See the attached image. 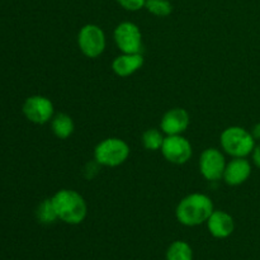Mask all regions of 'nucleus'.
<instances>
[{"label": "nucleus", "mask_w": 260, "mask_h": 260, "mask_svg": "<svg viewBox=\"0 0 260 260\" xmlns=\"http://www.w3.org/2000/svg\"><path fill=\"white\" fill-rule=\"evenodd\" d=\"M213 211H215L213 203L208 196L202 193H193L180 201L175 215L182 225L198 226L203 222H207Z\"/></svg>", "instance_id": "f257e3e1"}, {"label": "nucleus", "mask_w": 260, "mask_h": 260, "mask_svg": "<svg viewBox=\"0 0 260 260\" xmlns=\"http://www.w3.org/2000/svg\"><path fill=\"white\" fill-rule=\"evenodd\" d=\"M58 218L69 225L81 223L86 217V203L83 196L71 189H61L52 197Z\"/></svg>", "instance_id": "f03ea898"}, {"label": "nucleus", "mask_w": 260, "mask_h": 260, "mask_svg": "<svg viewBox=\"0 0 260 260\" xmlns=\"http://www.w3.org/2000/svg\"><path fill=\"white\" fill-rule=\"evenodd\" d=\"M221 146L226 154L234 157H245L251 154L255 147V140L249 131L243 127L233 126L221 134Z\"/></svg>", "instance_id": "7ed1b4c3"}, {"label": "nucleus", "mask_w": 260, "mask_h": 260, "mask_svg": "<svg viewBox=\"0 0 260 260\" xmlns=\"http://www.w3.org/2000/svg\"><path fill=\"white\" fill-rule=\"evenodd\" d=\"M129 156V147L123 140L111 137L96 145L94 150V159L104 167H118L123 164Z\"/></svg>", "instance_id": "20e7f679"}, {"label": "nucleus", "mask_w": 260, "mask_h": 260, "mask_svg": "<svg viewBox=\"0 0 260 260\" xmlns=\"http://www.w3.org/2000/svg\"><path fill=\"white\" fill-rule=\"evenodd\" d=\"M79 48L89 58H95L104 52L106 35L96 24H85L78 36Z\"/></svg>", "instance_id": "39448f33"}, {"label": "nucleus", "mask_w": 260, "mask_h": 260, "mask_svg": "<svg viewBox=\"0 0 260 260\" xmlns=\"http://www.w3.org/2000/svg\"><path fill=\"white\" fill-rule=\"evenodd\" d=\"M114 41L123 53H140L142 35L140 28L132 22H123L114 29Z\"/></svg>", "instance_id": "423d86ee"}, {"label": "nucleus", "mask_w": 260, "mask_h": 260, "mask_svg": "<svg viewBox=\"0 0 260 260\" xmlns=\"http://www.w3.org/2000/svg\"><path fill=\"white\" fill-rule=\"evenodd\" d=\"M161 152L169 162L182 165L192 157V145L182 135H173L165 137Z\"/></svg>", "instance_id": "0eeeda50"}, {"label": "nucleus", "mask_w": 260, "mask_h": 260, "mask_svg": "<svg viewBox=\"0 0 260 260\" xmlns=\"http://www.w3.org/2000/svg\"><path fill=\"white\" fill-rule=\"evenodd\" d=\"M23 113L28 121L36 124L47 123L53 116V104L43 95H32L25 99Z\"/></svg>", "instance_id": "6e6552de"}, {"label": "nucleus", "mask_w": 260, "mask_h": 260, "mask_svg": "<svg viewBox=\"0 0 260 260\" xmlns=\"http://www.w3.org/2000/svg\"><path fill=\"white\" fill-rule=\"evenodd\" d=\"M226 160L222 152L217 149H206L200 157L201 174L207 180H218L223 177Z\"/></svg>", "instance_id": "1a4fd4ad"}, {"label": "nucleus", "mask_w": 260, "mask_h": 260, "mask_svg": "<svg viewBox=\"0 0 260 260\" xmlns=\"http://www.w3.org/2000/svg\"><path fill=\"white\" fill-rule=\"evenodd\" d=\"M189 126V114L183 108H174L168 111L161 119V131L168 136L182 135Z\"/></svg>", "instance_id": "9d476101"}, {"label": "nucleus", "mask_w": 260, "mask_h": 260, "mask_svg": "<svg viewBox=\"0 0 260 260\" xmlns=\"http://www.w3.org/2000/svg\"><path fill=\"white\" fill-rule=\"evenodd\" d=\"M251 174V165L245 157H234L229 164H226L223 179L229 185H240L248 180Z\"/></svg>", "instance_id": "9b49d317"}, {"label": "nucleus", "mask_w": 260, "mask_h": 260, "mask_svg": "<svg viewBox=\"0 0 260 260\" xmlns=\"http://www.w3.org/2000/svg\"><path fill=\"white\" fill-rule=\"evenodd\" d=\"M207 228L213 238L226 239L235 230V222L233 216L225 211H213L207 220Z\"/></svg>", "instance_id": "f8f14e48"}, {"label": "nucleus", "mask_w": 260, "mask_h": 260, "mask_svg": "<svg viewBox=\"0 0 260 260\" xmlns=\"http://www.w3.org/2000/svg\"><path fill=\"white\" fill-rule=\"evenodd\" d=\"M142 65H144V57L141 53H123L114 58L112 69L118 76L126 78L136 73Z\"/></svg>", "instance_id": "ddd939ff"}, {"label": "nucleus", "mask_w": 260, "mask_h": 260, "mask_svg": "<svg viewBox=\"0 0 260 260\" xmlns=\"http://www.w3.org/2000/svg\"><path fill=\"white\" fill-rule=\"evenodd\" d=\"M51 127H52V132L56 137L65 140L73 135L75 124H74L73 118L70 116L65 113H58L53 117Z\"/></svg>", "instance_id": "4468645a"}, {"label": "nucleus", "mask_w": 260, "mask_h": 260, "mask_svg": "<svg viewBox=\"0 0 260 260\" xmlns=\"http://www.w3.org/2000/svg\"><path fill=\"white\" fill-rule=\"evenodd\" d=\"M167 260H193L192 248L185 241H174L168 248Z\"/></svg>", "instance_id": "2eb2a0df"}, {"label": "nucleus", "mask_w": 260, "mask_h": 260, "mask_svg": "<svg viewBox=\"0 0 260 260\" xmlns=\"http://www.w3.org/2000/svg\"><path fill=\"white\" fill-rule=\"evenodd\" d=\"M36 216H37V220L43 225H50L57 220L58 216L55 210V206H53L52 198H47L40 203L37 211H36Z\"/></svg>", "instance_id": "dca6fc26"}, {"label": "nucleus", "mask_w": 260, "mask_h": 260, "mask_svg": "<svg viewBox=\"0 0 260 260\" xmlns=\"http://www.w3.org/2000/svg\"><path fill=\"white\" fill-rule=\"evenodd\" d=\"M162 134L164 132H160L156 128H150L147 131H145L144 136H142V144H144L145 149L151 150V151H156V150L161 149L165 140Z\"/></svg>", "instance_id": "f3484780"}, {"label": "nucleus", "mask_w": 260, "mask_h": 260, "mask_svg": "<svg viewBox=\"0 0 260 260\" xmlns=\"http://www.w3.org/2000/svg\"><path fill=\"white\" fill-rule=\"evenodd\" d=\"M145 8L156 17H168L173 12V5L169 0H146Z\"/></svg>", "instance_id": "a211bd4d"}, {"label": "nucleus", "mask_w": 260, "mask_h": 260, "mask_svg": "<svg viewBox=\"0 0 260 260\" xmlns=\"http://www.w3.org/2000/svg\"><path fill=\"white\" fill-rule=\"evenodd\" d=\"M117 3L128 12H137V10L145 8L146 0H117Z\"/></svg>", "instance_id": "6ab92c4d"}, {"label": "nucleus", "mask_w": 260, "mask_h": 260, "mask_svg": "<svg viewBox=\"0 0 260 260\" xmlns=\"http://www.w3.org/2000/svg\"><path fill=\"white\" fill-rule=\"evenodd\" d=\"M251 154H253L254 164H255L256 167H258L260 169V145L254 147V150H253V152H251Z\"/></svg>", "instance_id": "aec40b11"}, {"label": "nucleus", "mask_w": 260, "mask_h": 260, "mask_svg": "<svg viewBox=\"0 0 260 260\" xmlns=\"http://www.w3.org/2000/svg\"><path fill=\"white\" fill-rule=\"evenodd\" d=\"M251 136L254 137V140H260V123H256L255 126L251 129Z\"/></svg>", "instance_id": "412c9836"}]
</instances>
